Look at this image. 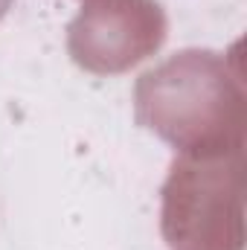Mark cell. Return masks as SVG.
Masks as SVG:
<instances>
[{
	"label": "cell",
	"mask_w": 247,
	"mask_h": 250,
	"mask_svg": "<svg viewBox=\"0 0 247 250\" xmlns=\"http://www.w3.org/2000/svg\"><path fill=\"white\" fill-rule=\"evenodd\" d=\"M166 38V18L154 0H102L79 12L70 23V56L93 73H120Z\"/></svg>",
	"instance_id": "2"
},
{
	"label": "cell",
	"mask_w": 247,
	"mask_h": 250,
	"mask_svg": "<svg viewBox=\"0 0 247 250\" xmlns=\"http://www.w3.org/2000/svg\"><path fill=\"white\" fill-rule=\"evenodd\" d=\"M9 6H12V0H0V18L9 12Z\"/></svg>",
	"instance_id": "3"
},
{
	"label": "cell",
	"mask_w": 247,
	"mask_h": 250,
	"mask_svg": "<svg viewBox=\"0 0 247 250\" xmlns=\"http://www.w3.org/2000/svg\"><path fill=\"white\" fill-rule=\"evenodd\" d=\"M221 64L212 53H181L137 84V120L184 151H206L212 123L221 117Z\"/></svg>",
	"instance_id": "1"
}]
</instances>
